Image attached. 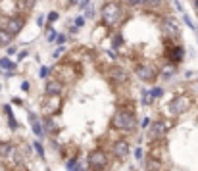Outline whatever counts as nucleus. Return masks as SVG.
I'll return each instance as SVG.
<instances>
[{
  "label": "nucleus",
  "instance_id": "f257e3e1",
  "mask_svg": "<svg viewBox=\"0 0 198 171\" xmlns=\"http://www.w3.org/2000/svg\"><path fill=\"white\" fill-rule=\"evenodd\" d=\"M110 127L114 129L115 133H131L135 129V113L127 108H118L112 115V121H110Z\"/></svg>",
  "mask_w": 198,
  "mask_h": 171
},
{
  "label": "nucleus",
  "instance_id": "f03ea898",
  "mask_svg": "<svg viewBox=\"0 0 198 171\" xmlns=\"http://www.w3.org/2000/svg\"><path fill=\"white\" fill-rule=\"evenodd\" d=\"M102 19L106 21V25H115L121 19V6L118 2H108L102 8Z\"/></svg>",
  "mask_w": 198,
  "mask_h": 171
},
{
  "label": "nucleus",
  "instance_id": "7ed1b4c3",
  "mask_svg": "<svg viewBox=\"0 0 198 171\" xmlns=\"http://www.w3.org/2000/svg\"><path fill=\"white\" fill-rule=\"evenodd\" d=\"M189 108H191V98H187V96H177V98H173V102L169 104V112H171V115L185 113Z\"/></svg>",
  "mask_w": 198,
  "mask_h": 171
},
{
  "label": "nucleus",
  "instance_id": "20e7f679",
  "mask_svg": "<svg viewBox=\"0 0 198 171\" xmlns=\"http://www.w3.org/2000/svg\"><path fill=\"white\" fill-rule=\"evenodd\" d=\"M23 25H25V19H23V18H10V19H6V21H4V27H2V29L8 31V33L14 37V35H18L19 31L23 29Z\"/></svg>",
  "mask_w": 198,
  "mask_h": 171
},
{
  "label": "nucleus",
  "instance_id": "39448f33",
  "mask_svg": "<svg viewBox=\"0 0 198 171\" xmlns=\"http://www.w3.org/2000/svg\"><path fill=\"white\" fill-rule=\"evenodd\" d=\"M135 73L140 77L142 81H154L156 79V69L152 66H144V64H139L135 67Z\"/></svg>",
  "mask_w": 198,
  "mask_h": 171
},
{
  "label": "nucleus",
  "instance_id": "423d86ee",
  "mask_svg": "<svg viewBox=\"0 0 198 171\" xmlns=\"http://www.w3.org/2000/svg\"><path fill=\"white\" fill-rule=\"evenodd\" d=\"M62 88H64L62 81H56V79L46 81V92H48L50 96H58L60 92H62Z\"/></svg>",
  "mask_w": 198,
  "mask_h": 171
},
{
  "label": "nucleus",
  "instance_id": "0eeeda50",
  "mask_svg": "<svg viewBox=\"0 0 198 171\" xmlns=\"http://www.w3.org/2000/svg\"><path fill=\"white\" fill-rule=\"evenodd\" d=\"M110 77L114 83H127V79H129V75L123 71V67H114L110 71Z\"/></svg>",
  "mask_w": 198,
  "mask_h": 171
},
{
  "label": "nucleus",
  "instance_id": "6e6552de",
  "mask_svg": "<svg viewBox=\"0 0 198 171\" xmlns=\"http://www.w3.org/2000/svg\"><path fill=\"white\" fill-rule=\"evenodd\" d=\"M183 56H185V52H183L181 46H173L171 50H169V60H171L173 64H179L181 60H183Z\"/></svg>",
  "mask_w": 198,
  "mask_h": 171
},
{
  "label": "nucleus",
  "instance_id": "1a4fd4ad",
  "mask_svg": "<svg viewBox=\"0 0 198 171\" xmlns=\"http://www.w3.org/2000/svg\"><path fill=\"white\" fill-rule=\"evenodd\" d=\"M29 121H31V125H33V131H35V135H37V137H44V133H42V127H40V121L37 119V115H35L33 112L29 113Z\"/></svg>",
  "mask_w": 198,
  "mask_h": 171
},
{
  "label": "nucleus",
  "instance_id": "9d476101",
  "mask_svg": "<svg viewBox=\"0 0 198 171\" xmlns=\"http://www.w3.org/2000/svg\"><path fill=\"white\" fill-rule=\"evenodd\" d=\"M164 27H165V31H167V33H171V35H177L179 33V29H177V21L175 19H165L164 21Z\"/></svg>",
  "mask_w": 198,
  "mask_h": 171
},
{
  "label": "nucleus",
  "instance_id": "9b49d317",
  "mask_svg": "<svg viewBox=\"0 0 198 171\" xmlns=\"http://www.w3.org/2000/svg\"><path fill=\"white\" fill-rule=\"evenodd\" d=\"M12 39H14V37L8 33V31L0 29V46H8V44L12 42Z\"/></svg>",
  "mask_w": 198,
  "mask_h": 171
},
{
  "label": "nucleus",
  "instance_id": "f8f14e48",
  "mask_svg": "<svg viewBox=\"0 0 198 171\" xmlns=\"http://www.w3.org/2000/svg\"><path fill=\"white\" fill-rule=\"evenodd\" d=\"M4 112H6V115H8V123H10V127L15 129V127H18V121H15V117H14V113H12L10 106H4Z\"/></svg>",
  "mask_w": 198,
  "mask_h": 171
},
{
  "label": "nucleus",
  "instance_id": "ddd939ff",
  "mask_svg": "<svg viewBox=\"0 0 198 171\" xmlns=\"http://www.w3.org/2000/svg\"><path fill=\"white\" fill-rule=\"evenodd\" d=\"M0 67H4V69H10V71H12V69L15 67V64L12 62L10 58H2V60H0Z\"/></svg>",
  "mask_w": 198,
  "mask_h": 171
},
{
  "label": "nucleus",
  "instance_id": "4468645a",
  "mask_svg": "<svg viewBox=\"0 0 198 171\" xmlns=\"http://www.w3.org/2000/svg\"><path fill=\"white\" fill-rule=\"evenodd\" d=\"M121 44H123V37H121V35H115V37H114V48H119Z\"/></svg>",
  "mask_w": 198,
  "mask_h": 171
},
{
  "label": "nucleus",
  "instance_id": "2eb2a0df",
  "mask_svg": "<svg viewBox=\"0 0 198 171\" xmlns=\"http://www.w3.org/2000/svg\"><path fill=\"white\" fill-rule=\"evenodd\" d=\"M142 4H146V6H150V8H158L160 6V0H144Z\"/></svg>",
  "mask_w": 198,
  "mask_h": 171
},
{
  "label": "nucleus",
  "instance_id": "dca6fc26",
  "mask_svg": "<svg viewBox=\"0 0 198 171\" xmlns=\"http://www.w3.org/2000/svg\"><path fill=\"white\" fill-rule=\"evenodd\" d=\"M48 23H54L56 19H58V12H50V14H48Z\"/></svg>",
  "mask_w": 198,
  "mask_h": 171
},
{
  "label": "nucleus",
  "instance_id": "f3484780",
  "mask_svg": "<svg viewBox=\"0 0 198 171\" xmlns=\"http://www.w3.org/2000/svg\"><path fill=\"white\" fill-rule=\"evenodd\" d=\"M62 54H64V46H60V48H56V50L52 52V58L56 60V58H60V56H62Z\"/></svg>",
  "mask_w": 198,
  "mask_h": 171
},
{
  "label": "nucleus",
  "instance_id": "a211bd4d",
  "mask_svg": "<svg viewBox=\"0 0 198 171\" xmlns=\"http://www.w3.org/2000/svg\"><path fill=\"white\" fill-rule=\"evenodd\" d=\"M83 23H85V18H83V15H79V18L75 19V27L79 29V27H83Z\"/></svg>",
  "mask_w": 198,
  "mask_h": 171
},
{
  "label": "nucleus",
  "instance_id": "6ab92c4d",
  "mask_svg": "<svg viewBox=\"0 0 198 171\" xmlns=\"http://www.w3.org/2000/svg\"><path fill=\"white\" fill-rule=\"evenodd\" d=\"M56 42L64 44V42H66V35H56Z\"/></svg>",
  "mask_w": 198,
  "mask_h": 171
},
{
  "label": "nucleus",
  "instance_id": "aec40b11",
  "mask_svg": "<svg viewBox=\"0 0 198 171\" xmlns=\"http://www.w3.org/2000/svg\"><path fill=\"white\" fill-rule=\"evenodd\" d=\"M150 94H152V96H161V94H164V91H161V88H158V87H156L154 91L150 92Z\"/></svg>",
  "mask_w": 198,
  "mask_h": 171
},
{
  "label": "nucleus",
  "instance_id": "412c9836",
  "mask_svg": "<svg viewBox=\"0 0 198 171\" xmlns=\"http://www.w3.org/2000/svg\"><path fill=\"white\" fill-rule=\"evenodd\" d=\"M46 75H48V67H40V71H39V77H42V79H44Z\"/></svg>",
  "mask_w": 198,
  "mask_h": 171
},
{
  "label": "nucleus",
  "instance_id": "4be33fe9",
  "mask_svg": "<svg viewBox=\"0 0 198 171\" xmlns=\"http://www.w3.org/2000/svg\"><path fill=\"white\" fill-rule=\"evenodd\" d=\"M129 4H131V6H140V4L144 2V0H127Z\"/></svg>",
  "mask_w": 198,
  "mask_h": 171
},
{
  "label": "nucleus",
  "instance_id": "5701e85b",
  "mask_svg": "<svg viewBox=\"0 0 198 171\" xmlns=\"http://www.w3.org/2000/svg\"><path fill=\"white\" fill-rule=\"evenodd\" d=\"M185 21H187V25L191 27V29H196V25H194V23L191 21V19H189V15H185Z\"/></svg>",
  "mask_w": 198,
  "mask_h": 171
},
{
  "label": "nucleus",
  "instance_id": "b1692460",
  "mask_svg": "<svg viewBox=\"0 0 198 171\" xmlns=\"http://www.w3.org/2000/svg\"><path fill=\"white\" fill-rule=\"evenodd\" d=\"M46 39H48V40H50V42H52V40L56 39V33H54V31L50 29V31H48V37H46Z\"/></svg>",
  "mask_w": 198,
  "mask_h": 171
},
{
  "label": "nucleus",
  "instance_id": "393cba45",
  "mask_svg": "<svg viewBox=\"0 0 198 171\" xmlns=\"http://www.w3.org/2000/svg\"><path fill=\"white\" fill-rule=\"evenodd\" d=\"M88 4H91V0H81V6H79V8H81V10H85Z\"/></svg>",
  "mask_w": 198,
  "mask_h": 171
},
{
  "label": "nucleus",
  "instance_id": "a878e982",
  "mask_svg": "<svg viewBox=\"0 0 198 171\" xmlns=\"http://www.w3.org/2000/svg\"><path fill=\"white\" fill-rule=\"evenodd\" d=\"M21 91H29V83H27V81H23V83H21Z\"/></svg>",
  "mask_w": 198,
  "mask_h": 171
},
{
  "label": "nucleus",
  "instance_id": "bb28decb",
  "mask_svg": "<svg viewBox=\"0 0 198 171\" xmlns=\"http://www.w3.org/2000/svg\"><path fill=\"white\" fill-rule=\"evenodd\" d=\"M35 150H37V152L40 154V156H42V146H40L39 142H35Z\"/></svg>",
  "mask_w": 198,
  "mask_h": 171
},
{
  "label": "nucleus",
  "instance_id": "cd10ccee",
  "mask_svg": "<svg viewBox=\"0 0 198 171\" xmlns=\"http://www.w3.org/2000/svg\"><path fill=\"white\" fill-rule=\"evenodd\" d=\"M27 54H29V52H19V56H18V60H23V58H27Z\"/></svg>",
  "mask_w": 198,
  "mask_h": 171
},
{
  "label": "nucleus",
  "instance_id": "c85d7f7f",
  "mask_svg": "<svg viewBox=\"0 0 198 171\" xmlns=\"http://www.w3.org/2000/svg\"><path fill=\"white\" fill-rule=\"evenodd\" d=\"M37 25H39V27H42V25H44V18H42V15H40V18L37 19Z\"/></svg>",
  "mask_w": 198,
  "mask_h": 171
},
{
  "label": "nucleus",
  "instance_id": "c756f323",
  "mask_svg": "<svg viewBox=\"0 0 198 171\" xmlns=\"http://www.w3.org/2000/svg\"><path fill=\"white\" fill-rule=\"evenodd\" d=\"M14 54H15V48L10 46V48H8V56H14Z\"/></svg>",
  "mask_w": 198,
  "mask_h": 171
},
{
  "label": "nucleus",
  "instance_id": "7c9ffc66",
  "mask_svg": "<svg viewBox=\"0 0 198 171\" xmlns=\"http://www.w3.org/2000/svg\"><path fill=\"white\" fill-rule=\"evenodd\" d=\"M150 125V119H142V129H146Z\"/></svg>",
  "mask_w": 198,
  "mask_h": 171
},
{
  "label": "nucleus",
  "instance_id": "2f4dec72",
  "mask_svg": "<svg viewBox=\"0 0 198 171\" xmlns=\"http://www.w3.org/2000/svg\"><path fill=\"white\" fill-rule=\"evenodd\" d=\"M194 6H196V8H198V0H194Z\"/></svg>",
  "mask_w": 198,
  "mask_h": 171
},
{
  "label": "nucleus",
  "instance_id": "473e14b6",
  "mask_svg": "<svg viewBox=\"0 0 198 171\" xmlns=\"http://www.w3.org/2000/svg\"><path fill=\"white\" fill-rule=\"evenodd\" d=\"M196 39H198V37H196Z\"/></svg>",
  "mask_w": 198,
  "mask_h": 171
}]
</instances>
